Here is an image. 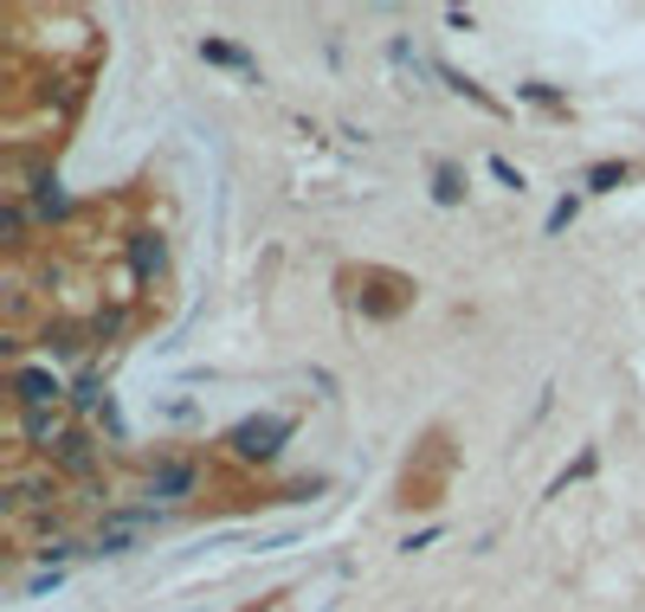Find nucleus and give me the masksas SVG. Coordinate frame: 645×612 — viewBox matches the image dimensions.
Masks as SVG:
<instances>
[{"label": "nucleus", "instance_id": "nucleus-19", "mask_svg": "<svg viewBox=\"0 0 645 612\" xmlns=\"http://www.w3.org/2000/svg\"><path fill=\"white\" fill-rule=\"evenodd\" d=\"M91 336H97V341H117V336H123V310H104V316H97V329H91Z\"/></svg>", "mask_w": 645, "mask_h": 612}, {"label": "nucleus", "instance_id": "nucleus-17", "mask_svg": "<svg viewBox=\"0 0 645 612\" xmlns=\"http://www.w3.org/2000/svg\"><path fill=\"white\" fill-rule=\"evenodd\" d=\"M33 554H39L46 567H65V561H72V554H77V542H72V536H46V542L33 548Z\"/></svg>", "mask_w": 645, "mask_h": 612}, {"label": "nucleus", "instance_id": "nucleus-10", "mask_svg": "<svg viewBox=\"0 0 645 612\" xmlns=\"http://www.w3.org/2000/svg\"><path fill=\"white\" fill-rule=\"evenodd\" d=\"M626 181H633V168H626V161H594L581 188H587V194H620Z\"/></svg>", "mask_w": 645, "mask_h": 612}, {"label": "nucleus", "instance_id": "nucleus-14", "mask_svg": "<svg viewBox=\"0 0 645 612\" xmlns=\"http://www.w3.org/2000/svg\"><path fill=\"white\" fill-rule=\"evenodd\" d=\"M97 554H110V561H117V554H130V548H136V529H117V523H110V529H97Z\"/></svg>", "mask_w": 645, "mask_h": 612}, {"label": "nucleus", "instance_id": "nucleus-16", "mask_svg": "<svg viewBox=\"0 0 645 612\" xmlns=\"http://www.w3.org/2000/svg\"><path fill=\"white\" fill-rule=\"evenodd\" d=\"M594 465H600V458H594V452H581V458H574L569 471H562L556 483H549V496H569V483H581V477H594Z\"/></svg>", "mask_w": 645, "mask_h": 612}, {"label": "nucleus", "instance_id": "nucleus-1", "mask_svg": "<svg viewBox=\"0 0 645 612\" xmlns=\"http://www.w3.org/2000/svg\"><path fill=\"white\" fill-rule=\"evenodd\" d=\"M290 432H297L290 412H252V419H239V425L226 432V452H232L239 465H272L290 445Z\"/></svg>", "mask_w": 645, "mask_h": 612}, {"label": "nucleus", "instance_id": "nucleus-7", "mask_svg": "<svg viewBox=\"0 0 645 612\" xmlns=\"http://www.w3.org/2000/svg\"><path fill=\"white\" fill-rule=\"evenodd\" d=\"M52 458H59V471H72V477H91V471H97V458H104V452H97V439H91V432H65V445H59Z\"/></svg>", "mask_w": 645, "mask_h": 612}, {"label": "nucleus", "instance_id": "nucleus-9", "mask_svg": "<svg viewBox=\"0 0 645 612\" xmlns=\"http://www.w3.org/2000/svg\"><path fill=\"white\" fill-rule=\"evenodd\" d=\"M201 59H207V65H226V71L259 77V59H252V52H239V46H226V39H201Z\"/></svg>", "mask_w": 645, "mask_h": 612}, {"label": "nucleus", "instance_id": "nucleus-18", "mask_svg": "<svg viewBox=\"0 0 645 612\" xmlns=\"http://www.w3.org/2000/svg\"><path fill=\"white\" fill-rule=\"evenodd\" d=\"M59 587H65V574H59V567H46V574H33V580H26V600H46V593H59Z\"/></svg>", "mask_w": 645, "mask_h": 612}, {"label": "nucleus", "instance_id": "nucleus-15", "mask_svg": "<svg viewBox=\"0 0 645 612\" xmlns=\"http://www.w3.org/2000/svg\"><path fill=\"white\" fill-rule=\"evenodd\" d=\"M77 348H84V341H77L72 323H46V355H65V361H72Z\"/></svg>", "mask_w": 645, "mask_h": 612}, {"label": "nucleus", "instance_id": "nucleus-3", "mask_svg": "<svg viewBox=\"0 0 645 612\" xmlns=\"http://www.w3.org/2000/svg\"><path fill=\"white\" fill-rule=\"evenodd\" d=\"M201 490V465L194 458H162L155 471H148V496H162V503H181V496H194Z\"/></svg>", "mask_w": 645, "mask_h": 612}, {"label": "nucleus", "instance_id": "nucleus-6", "mask_svg": "<svg viewBox=\"0 0 645 612\" xmlns=\"http://www.w3.org/2000/svg\"><path fill=\"white\" fill-rule=\"evenodd\" d=\"M130 272H136V284H155V277L168 272V245H162V232H136V239H130Z\"/></svg>", "mask_w": 645, "mask_h": 612}, {"label": "nucleus", "instance_id": "nucleus-12", "mask_svg": "<svg viewBox=\"0 0 645 612\" xmlns=\"http://www.w3.org/2000/svg\"><path fill=\"white\" fill-rule=\"evenodd\" d=\"M439 71V77H445V84H452V91H458V97H471V104H478V110H498V97H491V91H485V84H471V77H465V71L458 65H432Z\"/></svg>", "mask_w": 645, "mask_h": 612}, {"label": "nucleus", "instance_id": "nucleus-21", "mask_svg": "<svg viewBox=\"0 0 645 612\" xmlns=\"http://www.w3.org/2000/svg\"><path fill=\"white\" fill-rule=\"evenodd\" d=\"M523 97H529V104H562V91H556V84H523Z\"/></svg>", "mask_w": 645, "mask_h": 612}, {"label": "nucleus", "instance_id": "nucleus-20", "mask_svg": "<svg viewBox=\"0 0 645 612\" xmlns=\"http://www.w3.org/2000/svg\"><path fill=\"white\" fill-rule=\"evenodd\" d=\"M491 175H498L503 188H516V194H523V168H510L503 155H491Z\"/></svg>", "mask_w": 645, "mask_h": 612}, {"label": "nucleus", "instance_id": "nucleus-2", "mask_svg": "<svg viewBox=\"0 0 645 612\" xmlns=\"http://www.w3.org/2000/svg\"><path fill=\"white\" fill-rule=\"evenodd\" d=\"M349 277L368 284V290H349V297H356L368 316H381V323H387V316H401V310L414 303V284H407L401 272H374V265H368V272H349Z\"/></svg>", "mask_w": 645, "mask_h": 612}, {"label": "nucleus", "instance_id": "nucleus-8", "mask_svg": "<svg viewBox=\"0 0 645 612\" xmlns=\"http://www.w3.org/2000/svg\"><path fill=\"white\" fill-rule=\"evenodd\" d=\"M33 213L39 219H72V194L59 188V175H39L33 181Z\"/></svg>", "mask_w": 645, "mask_h": 612}, {"label": "nucleus", "instance_id": "nucleus-5", "mask_svg": "<svg viewBox=\"0 0 645 612\" xmlns=\"http://www.w3.org/2000/svg\"><path fill=\"white\" fill-rule=\"evenodd\" d=\"M20 439L33 445V452H59L65 445V419H59V407H39V412H20Z\"/></svg>", "mask_w": 645, "mask_h": 612}, {"label": "nucleus", "instance_id": "nucleus-13", "mask_svg": "<svg viewBox=\"0 0 645 612\" xmlns=\"http://www.w3.org/2000/svg\"><path fill=\"white\" fill-rule=\"evenodd\" d=\"M13 496H20V503H59V477H20Z\"/></svg>", "mask_w": 645, "mask_h": 612}, {"label": "nucleus", "instance_id": "nucleus-4", "mask_svg": "<svg viewBox=\"0 0 645 612\" xmlns=\"http://www.w3.org/2000/svg\"><path fill=\"white\" fill-rule=\"evenodd\" d=\"M59 374L52 368H13V400H20V412H39V407H59Z\"/></svg>", "mask_w": 645, "mask_h": 612}, {"label": "nucleus", "instance_id": "nucleus-11", "mask_svg": "<svg viewBox=\"0 0 645 612\" xmlns=\"http://www.w3.org/2000/svg\"><path fill=\"white\" fill-rule=\"evenodd\" d=\"M432 201L439 206L465 201V168H458V161H439V168H432Z\"/></svg>", "mask_w": 645, "mask_h": 612}]
</instances>
